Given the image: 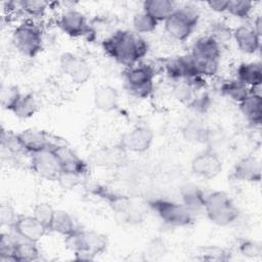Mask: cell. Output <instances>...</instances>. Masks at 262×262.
Segmentation results:
<instances>
[{"label":"cell","mask_w":262,"mask_h":262,"mask_svg":"<svg viewBox=\"0 0 262 262\" xmlns=\"http://www.w3.org/2000/svg\"><path fill=\"white\" fill-rule=\"evenodd\" d=\"M102 48L117 63L128 69L137 64L146 55L148 44L135 32L119 30L102 41Z\"/></svg>","instance_id":"cell-1"},{"label":"cell","mask_w":262,"mask_h":262,"mask_svg":"<svg viewBox=\"0 0 262 262\" xmlns=\"http://www.w3.org/2000/svg\"><path fill=\"white\" fill-rule=\"evenodd\" d=\"M66 245L78 259L92 260L106 251L108 241L107 236L101 232L78 228L66 236Z\"/></svg>","instance_id":"cell-2"},{"label":"cell","mask_w":262,"mask_h":262,"mask_svg":"<svg viewBox=\"0 0 262 262\" xmlns=\"http://www.w3.org/2000/svg\"><path fill=\"white\" fill-rule=\"evenodd\" d=\"M189 55L201 76H214L218 72L220 64V43L211 35L202 36L193 43Z\"/></svg>","instance_id":"cell-3"},{"label":"cell","mask_w":262,"mask_h":262,"mask_svg":"<svg viewBox=\"0 0 262 262\" xmlns=\"http://www.w3.org/2000/svg\"><path fill=\"white\" fill-rule=\"evenodd\" d=\"M203 210L207 218L218 226H228L235 222L239 211L231 198L224 191L214 190L206 194Z\"/></svg>","instance_id":"cell-4"},{"label":"cell","mask_w":262,"mask_h":262,"mask_svg":"<svg viewBox=\"0 0 262 262\" xmlns=\"http://www.w3.org/2000/svg\"><path fill=\"white\" fill-rule=\"evenodd\" d=\"M200 19L196 6L185 4L175 11L164 21L166 33L176 41H185L192 34Z\"/></svg>","instance_id":"cell-5"},{"label":"cell","mask_w":262,"mask_h":262,"mask_svg":"<svg viewBox=\"0 0 262 262\" xmlns=\"http://www.w3.org/2000/svg\"><path fill=\"white\" fill-rule=\"evenodd\" d=\"M147 206L166 224L173 227H185L193 223V213L181 202L156 198L147 201Z\"/></svg>","instance_id":"cell-6"},{"label":"cell","mask_w":262,"mask_h":262,"mask_svg":"<svg viewBox=\"0 0 262 262\" xmlns=\"http://www.w3.org/2000/svg\"><path fill=\"white\" fill-rule=\"evenodd\" d=\"M12 43L15 49L27 57H35L43 49V33L33 20L20 23L12 32Z\"/></svg>","instance_id":"cell-7"},{"label":"cell","mask_w":262,"mask_h":262,"mask_svg":"<svg viewBox=\"0 0 262 262\" xmlns=\"http://www.w3.org/2000/svg\"><path fill=\"white\" fill-rule=\"evenodd\" d=\"M155 76L156 71L150 64L137 63L125 71L124 79L133 95L146 98L152 93Z\"/></svg>","instance_id":"cell-8"},{"label":"cell","mask_w":262,"mask_h":262,"mask_svg":"<svg viewBox=\"0 0 262 262\" xmlns=\"http://www.w3.org/2000/svg\"><path fill=\"white\" fill-rule=\"evenodd\" d=\"M30 156V168L39 177L48 181H57L61 169L53 150L45 149Z\"/></svg>","instance_id":"cell-9"},{"label":"cell","mask_w":262,"mask_h":262,"mask_svg":"<svg viewBox=\"0 0 262 262\" xmlns=\"http://www.w3.org/2000/svg\"><path fill=\"white\" fill-rule=\"evenodd\" d=\"M59 67L61 72L75 84L86 83L92 75L90 63L84 57L73 52H64L60 55Z\"/></svg>","instance_id":"cell-10"},{"label":"cell","mask_w":262,"mask_h":262,"mask_svg":"<svg viewBox=\"0 0 262 262\" xmlns=\"http://www.w3.org/2000/svg\"><path fill=\"white\" fill-rule=\"evenodd\" d=\"M57 25L66 35L73 38H88L94 34L86 16L76 9L63 11L57 20Z\"/></svg>","instance_id":"cell-11"},{"label":"cell","mask_w":262,"mask_h":262,"mask_svg":"<svg viewBox=\"0 0 262 262\" xmlns=\"http://www.w3.org/2000/svg\"><path fill=\"white\" fill-rule=\"evenodd\" d=\"M192 173L204 179H213L222 170V162L216 151L208 147L193 157L190 162Z\"/></svg>","instance_id":"cell-12"},{"label":"cell","mask_w":262,"mask_h":262,"mask_svg":"<svg viewBox=\"0 0 262 262\" xmlns=\"http://www.w3.org/2000/svg\"><path fill=\"white\" fill-rule=\"evenodd\" d=\"M155 133L147 126H136L126 132L120 141L124 151L141 154L149 149L154 142Z\"/></svg>","instance_id":"cell-13"},{"label":"cell","mask_w":262,"mask_h":262,"mask_svg":"<svg viewBox=\"0 0 262 262\" xmlns=\"http://www.w3.org/2000/svg\"><path fill=\"white\" fill-rule=\"evenodd\" d=\"M51 149L57 158L61 172L73 173L82 177L88 174V164L66 143L60 142Z\"/></svg>","instance_id":"cell-14"},{"label":"cell","mask_w":262,"mask_h":262,"mask_svg":"<svg viewBox=\"0 0 262 262\" xmlns=\"http://www.w3.org/2000/svg\"><path fill=\"white\" fill-rule=\"evenodd\" d=\"M18 135L28 155L50 149L60 143L57 139H53L48 132L35 128L23 130L21 132H18Z\"/></svg>","instance_id":"cell-15"},{"label":"cell","mask_w":262,"mask_h":262,"mask_svg":"<svg viewBox=\"0 0 262 262\" xmlns=\"http://www.w3.org/2000/svg\"><path fill=\"white\" fill-rule=\"evenodd\" d=\"M11 230L17 236L35 243H38L48 232V230L33 215L21 214L17 215Z\"/></svg>","instance_id":"cell-16"},{"label":"cell","mask_w":262,"mask_h":262,"mask_svg":"<svg viewBox=\"0 0 262 262\" xmlns=\"http://www.w3.org/2000/svg\"><path fill=\"white\" fill-rule=\"evenodd\" d=\"M231 176L243 182H259L261 180V163L254 156L241 159L234 166Z\"/></svg>","instance_id":"cell-17"},{"label":"cell","mask_w":262,"mask_h":262,"mask_svg":"<svg viewBox=\"0 0 262 262\" xmlns=\"http://www.w3.org/2000/svg\"><path fill=\"white\" fill-rule=\"evenodd\" d=\"M258 89L260 87L250 89L248 96L238 103L243 116L254 126H260L262 122V96Z\"/></svg>","instance_id":"cell-18"},{"label":"cell","mask_w":262,"mask_h":262,"mask_svg":"<svg viewBox=\"0 0 262 262\" xmlns=\"http://www.w3.org/2000/svg\"><path fill=\"white\" fill-rule=\"evenodd\" d=\"M232 38L236 43L237 48L247 54H254L260 49L259 36L252 27L242 25L232 31Z\"/></svg>","instance_id":"cell-19"},{"label":"cell","mask_w":262,"mask_h":262,"mask_svg":"<svg viewBox=\"0 0 262 262\" xmlns=\"http://www.w3.org/2000/svg\"><path fill=\"white\" fill-rule=\"evenodd\" d=\"M236 80L250 89L261 87L262 66L260 61L242 62L236 69Z\"/></svg>","instance_id":"cell-20"},{"label":"cell","mask_w":262,"mask_h":262,"mask_svg":"<svg viewBox=\"0 0 262 262\" xmlns=\"http://www.w3.org/2000/svg\"><path fill=\"white\" fill-rule=\"evenodd\" d=\"M94 105L101 112H113L119 104L118 90L111 85H101L94 90Z\"/></svg>","instance_id":"cell-21"},{"label":"cell","mask_w":262,"mask_h":262,"mask_svg":"<svg viewBox=\"0 0 262 262\" xmlns=\"http://www.w3.org/2000/svg\"><path fill=\"white\" fill-rule=\"evenodd\" d=\"M37 244L38 243L25 239L15 234L14 257L16 262H32L39 260L41 254Z\"/></svg>","instance_id":"cell-22"},{"label":"cell","mask_w":262,"mask_h":262,"mask_svg":"<svg viewBox=\"0 0 262 262\" xmlns=\"http://www.w3.org/2000/svg\"><path fill=\"white\" fill-rule=\"evenodd\" d=\"M181 203L193 214L203 210L206 193L196 185L188 184L182 187L180 191Z\"/></svg>","instance_id":"cell-23"},{"label":"cell","mask_w":262,"mask_h":262,"mask_svg":"<svg viewBox=\"0 0 262 262\" xmlns=\"http://www.w3.org/2000/svg\"><path fill=\"white\" fill-rule=\"evenodd\" d=\"M175 9V3L170 0H146L143 2V10L159 23L165 21Z\"/></svg>","instance_id":"cell-24"},{"label":"cell","mask_w":262,"mask_h":262,"mask_svg":"<svg viewBox=\"0 0 262 262\" xmlns=\"http://www.w3.org/2000/svg\"><path fill=\"white\" fill-rule=\"evenodd\" d=\"M78 229L74 217L64 210H55L50 231L56 232L62 236H68Z\"/></svg>","instance_id":"cell-25"},{"label":"cell","mask_w":262,"mask_h":262,"mask_svg":"<svg viewBox=\"0 0 262 262\" xmlns=\"http://www.w3.org/2000/svg\"><path fill=\"white\" fill-rule=\"evenodd\" d=\"M182 135L189 142L206 143L210 138V130L204 123L198 120H191L183 126Z\"/></svg>","instance_id":"cell-26"},{"label":"cell","mask_w":262,"mask_h":262,"mask_svg":"<svg viewBox=\"0 0 262 262\" xmlns=\"http://www.w3.org/2000/svg\"><path fill=\"white\" fill-rule=\"evenodd\" d=\"M1 146L10 156L28 155L20 141L18 133L11 130L2 129L1 132Z\"/></svg>","instance_id":"cell-27"},{"label":"cell","mask_w":262,"mask_h":262,"mask_svg":"<svg viewBox=\"0 0 262 262\" xmlns=\"http://www.w3.org/2000/svg\"><path fill=\"white\" fill-rule=\"evenodd\" d=\"M38 100L33 93H26L23 94L20 100L13 108L11 113L14 114L17 118L20 119H28L33 117L38 111Z\"/></svg>","instance_id":"cell-28"},{"label":"cell","mask_w":262,"mask_h":262,"mask_svg":"<svg viewBox=\"0 0 262 262\" xmlns=\"http://www.w3.org/2000/svg\"><path fill=\"white\" fill-rule=\"evenodd\" d=\"M221 92L225 96L229 97L231 100L239 103L248 96V94L250 93V88L238 80L234 79L225 81L221 85Z\"/></svg>","instance_id":"cell-29"},{"label":"cell","mask_w":262,"mask_h":262,"mask_svg":"<svg viewBox=\"0 0 262 262\" xmlns=\"http://www.w3.org/2000/svg\"><path fill=\"white\" fill-rule=\"evenodd\" d=\"M158 24L159 21L156 20L150 14H148L144 10L135 13L132 18V26L134 32L139 35L154 32L157 29Z\"/></svg>","instance_id":"cell-30"},{"label":"cell","mask_w":262,"mask_h":262,"mask_svg":"<svg viewBox=\"0 0 262 262\" xmlns=\"http://www.w3.org/2000/svg\"><path fill=\"white\" fill-rule=\"evenodd\" d=\"M196 88L186 81H177L173 85L172 93L173 96L180 102L186 104H192L196 99Z\"/></svg>","instance_id":"cell-31"},{"label":"cell","mask_w":262,"mask_h":262,"mask_svg":"<svg viewBox=\"0 0 262 262\" xmlns=\"http://www.w3.org/2000/svg\"><path fill=\"white\" fill-rule=\"evenodd\" d=\"M23 93L16 85H2L0 91V100L3 108L12 112L20 100Z\"/></svg>","instance_id":"cell-32"},{"label":"cell","mask_w":262,"mask_h":262,"mask_svg":"<svg viewBox=\"0 0 262 262\" xmlns=\"http://www.w3.org/2000/svg\"><path fill=\"white\" fill-rule=\"evenodd\" d=\"M55 210L47 203H39L33 209V216L48 230L50 231L52 221L54 218Z\"/></svg>","instance_id":"cell-33"},{"label":"cell","mask_w":262,"mask_h":262,"mask_svg":"<svg viewBox=\"0 0 262 262\" xmlns=\"http://www.w3.org/2000/svg\"><path fill=\"white\" fill-rule=\"evenodd\" d=\"M15 234L2 232L0 237V262H16L14 257Z\"/></svg>","instance_id":"cell-34"},{"label":"cell","mask_w":262,"mask_h":262,"mask_svg":"<svg viewBox=\"0 0 262 262\" xmlns=\"http://www.w3.org/2000/svg\"><path fill=\"white\" fill-rule=\"evenodd\" d=\"M15 5L16 7H18V9H20L26 14L32 17H39L45 13L49 4L46 1L21 0V1L15 2Z\"/></svg>","instance_id":"cell-35"},{"label":"cell","mask_w":262,"mask_h":262,"mask_svg":"<svg viewBox=\"0 0 262 262\" xmlns=\"http://www.w3.org/2000/svg\"><path fill=\"white\" fill-rule=\"evenodd\" d=\"M253 6V2L249 0H228L226 11L237 18L246 19L250 16Z\"/></svg>","instance_id":"cell-36"},{"label":"cell","mask_w":262,"mask_h":262,"mask_svg":"<svg viewBox=\"0 0 262 262\" xmlns=\"http://www.w3.org/2000/svg\"><path fill=\"white\" fill-rule=\"evenodd\" d=\"M200 255L203 260L209 261H226L228 253L225 249L218 246H206L200 249Z\"/></svg>","instance_id":"cell-37"},{"label":"cell","mask_w":262,"mask_h":262,"mask_svg":"<svg viewBox=\"0 0 262 262\" xmlns=\"http://www.w3.org/2000/svg\"><path fill=\"white\" fill-rule=\"evenodd\" d=\"M238 252L248 258H257L262 254L261 244L252 239H242L238 244Z\"/></svg>","instance_id":"cell-38"},{"label":"cell","mask_w":262,"mask_h":262,"mask_svg":"<svg viewBox=\"0 0 262 262\" xmlns=\"http://www.w3.org/2000/svg\"><path fill=\"white\" fill-rule=\"evenodd\" d=\"M84 177L77 175V174H73V173H67V172H61L58 179H57V183L58 185L64 189V190H71L76 188L77 186H79L82 183Z\"/></svg>","instance_id":"cell-39"},{"label":"cell","mask_w":262,"mask_h":262,"mask_svg":"<svg viewBox=\"0 0 262 262\" xmlns=\"http://www.w3.org/2000/svg\"><path fill=\"white\" fill-rule=\"evenodd\" d=\"M17 215L18 214H16L10 204H2L0 206V222L2 227H8L11 229L17 218Z\"/></svg>","instance_id":"cell-40"},{"label":"cell","mask_w":262,"mask_h":262,"mask_svg":"<svg viewBox=\"0 0 262 262\" xmlns=\"http://www.w3.org/2000/svg\"><path fill=\"white\" fill-rule=\"evenodd\" d=\"M166 254V245L160 238H155L146 247V255L149 259H158Z\"/></svg>","instance_id":"cell-41"},{"label":"cell","mask_w":262,"mask_h":262,"mask_svg":"<svg viewBox=\"0 0 262 262\" xmlns=\"http://www.w3.org/2000/svg\"><path fill=\"white\" fill-rule=\"evenodd\" d=\"M214 33L211 34V36L216 39L219 43L221 42H225L227 40H229L230 38H232V31H230L228 28H226L225 26L218 25L214 28L213 30Z\"/></svg>","instance_id":"cell-42"},{"label":"cell","mask_w":262,"mask_h":262,"mask_svg":"<svg viewBox=\"0 0 262 262\" xmlns=\"http://www.w3.org/2000/svg\"><path fill=\"white\" fill-rule=\"evenodd\" d=\"M209 8L215 12H225L228 5V0H210L206 3Z\"/></svg>","instance_id":"cell-43"},{"label":"cell","mask_w":262,"mask_h":262,"mask_svg":"<svg viewBox=\"0 0 262 262\" xmlns=\"http://www.w3.org/2000/svg\"><path fill=\"white\" fill-rule=\"evenodd\" d=\"M261 25H262V20H261V16L258 15L255 19H254V26L252 27L254 29V31L261 36Z\"/></svg>","instance_id":"cell-44"}]
</instances>
